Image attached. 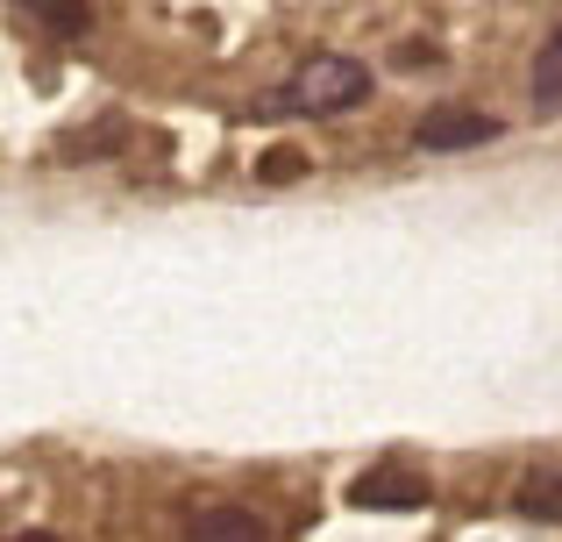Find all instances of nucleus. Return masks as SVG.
I'll return each instance as SVG.
<instances>
[{
	"label": "nucleus",
	"instance_id": "nucleus-7",
	"mask_svg": "<svg viewBox=\"0 0 562 542\" xmlns=\"http://www.w3.org/2000/svg\"><path fill=\"white\" fill-rule=\"evenodd\" d=\"M29 8H36L57 36H86V29H93V8H86V0H29Z\"/></svg>",
	"mask_w": 562,
	"mask_h": 542
},
{
	"label": "nucleus",
	"instance_id": "nucleus-3",
	"mask_svg": "<svg viewBox=\"0 0 562 542\" xmlns=\"http://www.w3.org/2000/svg\"><path fill=\"white\" fill-rule=\"evenodd\" d=\"M349 507H371V515H392V507H427V478L420 472H363L349 486Z\"/></svg>",
	"mask_w": 562,
	"mask_h": 542
},
{
	"label": "nucleus",
	"instance_id": "nucleus-6",
	"mask_svg": "<svg viewBox=\"0 0 562 542\" xmlns=\"http://www.w3.org/2000/svg\"><path fill=\"white\" fill-rule=\"evenodd\" d=\"M513 507H520L527 521H555L562 529V472H527L520 493H513Z\"/></svg>",
	"mask_w": 562,
	"mask_h": 542
},
{
	"label": "nucleus",
	"instance_id": "nucleus-4",
	"mask_svg": "<svg viewBox=\"0 0 562 542\" xmlns=\"http://www.w3.org/2000/svg\"><path fill=\"white\" fill-rule=\"evenodd\" d=\"M186 535L192 542H263V535H271V521L249 515V507H206V515L186 521Z\"/></svg>",
	"mask_w": 562,
	"mask_h": 542
},
{
	"label": "nucleus",
	"instance_id": "nucleus-8",
	"mask_svg": "<svg viewBox=\"0 0 562 542\" xmlns=\"http://www.w3.org/2000/svg\"><path fill=\"white\" fill-rule=\"evenodd\" d=\"M292 172H306L300 151H271V157H263V179H292Z\"/></svg>",
	"mask_w": 562,
	"mask_h": 542
},
{
	"label": "nucleus",
	"instance_id": "nucleus-2",
	"mask_svg": "<svg viewBox=\"0 0 562 542\" xmlns=\"http://www.w3.org/2000/svg\"><path fill=\"white\" fill-rule=\"evenodd\" d=\"M506 129L492 122V114H477V108H435V114H420V129H413V143L420 151H484V143H498Z\"/></svg>",
	"mask_w": 562,
	"mask_h": 542
},
{
	"label": "nucleus",
	"instance_id": "nucleus-5",
	"mask_svg": "<svg viewBox=\"0 0 562 542\" xmlns=\"http://www.w3.org/2000/svg\"><path fill=\"white\" fill-rule=\"evenodd\" d=\"M527 100H535V114H562V29L541 43L535 79H527Z\"/></svg>",
	"mask_w": 562,
	"mask_h": 542
},
{
	"label": "nucleus",
	"instance_id": "nucleus-1",
	"mask_svg": "<svg viewBox=\"0 0 562 542\" xmlns=\"http://www.w3.org/2000/svg\"><path fill=\"white\" fill-rule=\"evenodd\" d=\"M363 93H371V71H363L357 57L328 51V57H306V65L271 93V108L278 114H349Z\"/></svg>",
	"mask_w": 562,
	"mask_h": 542
}]
</instances>
